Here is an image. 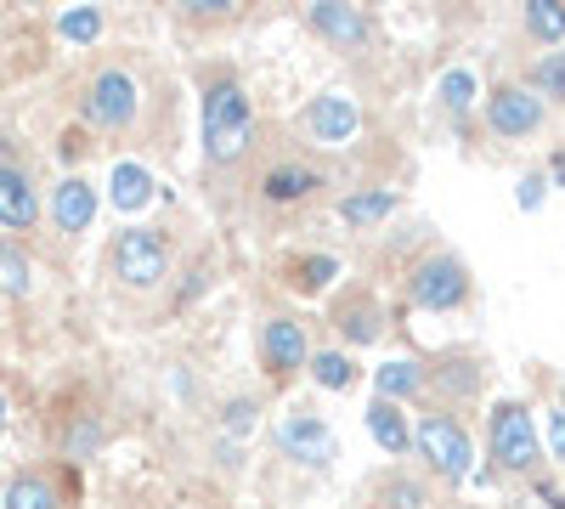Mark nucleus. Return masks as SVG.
Masks as SVG:
<instances>
[{
    "mask_svg": "<svg viewBox=\"0 0 565 509\" xmlns=\"http://www.w3.org/2000/svg\"><path fill=\"white\" fill-rule=\"evenodd\" d=\"M90 215H97V193H90L79 176H68L63 188L52 193V221L63 226V233H85Z\"/></svg>",
    "mask_w": 565,
    "mask_h": 509,
    "instance_id": "obj_12",
    "label": "nucleus"
},
{
    "mask_svg": "<svg viewBox=\"0 0 565 509\" xmlns=\"http://www.w3.org/2000/svg\"><path fill=\"white\" fill-rule=\"evenodd\" d=\"M85 114L97 119L103 130H125L136 119V79L119 74V68H103L85 91Z\"/></svg>",
    "mask_w": 565,
    "mask_h": 509,
    "instance_id": "obj_5",
    "label": "nucleus"
},
{
    "mask_svg": "<svg viewBox=\"0 0 565 509\" xmlns=\"http://www.w3.org/2000/svg\"><path fill=\"white\" fill-rule=\"evenodd\" d=\"M311 23H317L328 40H340V45H356V40L367 34L362 12H356V7H340V0H317V7H311Z\"/></svg>",
    "mask_w": 565,
    "mask_h": 509,
    "instance_id": "obj_13",
    "label": "nucleus"
},
{
    "mask_svg": "<svg viewBox=\"0 0 565 509\" xmlns=\"http://www.w3.org/2000/svg\"><path fill=\"white\" fill-rule=\"evenodd\" d=\"M487 119H492L498 136H532L543 125V103L532 97V91H521V85H498L492 103H487Z\"/></svg>",
    "mask_w": 565,
    "mask_h": 509,
    "instance_id": "obj_7",
    "label": "nucleus"
},
{
    "mask_svg": "<svg viewBox=\"0 0 565 509\" xmlns=\"http://www.w3.org/2000/svg\"><path fill=\"white\" fill-rule=\"evenodd\" d=\"M548 447H554V458H565V407L548 413Z\"/></svg>",
    "mask_w": 565,
    "mask_h": 509,
    "instance_id": "obj_28",
    "label": "nucleus"
},
{
    "mask_svg": "<svg viewBox=\"0 0 565 509\" xmlns=\"http://www.w3.org/2000/svg\"><path fill=\"white\" fill-rule=\"evenodd\" d=\"M249 130H255V119H249V97H244V91L232 79L210 85V97H204V153L215 165H232L249 148Z\"/></svg>",
    "mask_w": 565,
    "mask_h": 509,
    "instance_id": "obj_1",
    "label": "nucleus"
},
{
    "mask_svg": "<svg viewBox=\"0 0 565 509\" xmlns=\"http://www.w3.org/2000/svg\"><path fill=\"white\" fill-rule=\"evenodd\" d=\"M537 85L548 91V97H565V52H554V57L537 63Z\"/></svg>",
    "mask_w": 565,
    "mask_h": 509,
    "instance_id": "obj_24",
    "label": "nucleus"
},
{
    "mask_svg": "<svg viewBox=\"0 0 565 509\" xmlns=\"http://www.w3.org/2000/svg\"><path fill=\"white\" fill-rule=\"evenodd\" d=\"M164 266H170V255H164V238L153 233V226H125V233L114 238V272L130 289H153L164 277Z\"/></svg>",
    "mask_w": 565,
    "mask_h": 509,
    "instance_id": "obj_2",
    "label": "nucleus"
},
{
    "mask_svg": "<svg viewBox=\"0 0 565 509\" xmlns=\"http://www.w3.org/2000/svg\"><path fill=\"white\" fill-rule=\"evenodd\" d=\"M526 29L537 40H559L565 34V7H559V0H532V7H526Z\"/></svg>",
    "mask_w": 565,
    "mask_h": 509,
    "instance_id": "obj_22",
    "label": "nucleus"
},
{
    "mask_svg": "<svg viewBox=\"0 0 565 509\" xmlns=\"http://www.w3.org/2000/svg\"><path fill=\"white\" fill-rule=\"evenodd\" d=\"M0 509H57V481L52 476H12Z\"/></svg>",
    "mask_w": 565,
    "mask_h": 509,
    "instance_id": "obj_16",
    "label": "nucleus"
},
{
    "mask_svg": "<svg viewBox=\"0 0 565 509\" xmlns=\"http://www.w3.org/2000/svg\"><path fill=\"white\" fill-rule=\"evenodd\" d=\"M391 498H396V509H418V498H424V492H418L413 481H396V487H391Z\"/></svg>",
    "mask_w": 565,
    "mask_h": 509,
    "instance_id": "obj_30",
    "label": "nucleus"
},
{
    "mask_svg": "<svg viewBox=\"0 0 565 509\" xmlns=\"http://www.w3.org/2000/svg\"><path fill=\"white\" fill-rule=\"evenodd\" d=\"M34 221H40L34 181L12 165H0V233H29Z\"/></svg>",
    "mask_w": 565,
    "mask_h": 509,
    "instance_id": "obj_8",
    "label": "nucleus"
},
{
    "mask_svg": "<svg viewBox=\"0 0 565 509\" xmlns=\"http://www.w3.org/2000/svg\"><path fill=\"white\" fill-rule=\"evenodd\" d=\"M391 210H396V193H391V188H380V193H356V199H345V204H340V215H345V221H356V226L385 221Z\"/></svg>",
    "mask_w": 565,
    "mask_h": 509,
    "instance_id": "obj_18",
    "label": "nucleus"
},
{
    "mask_svg": "<svg viewBox=\"0 0 565 509\" xmlns=\"http://www.w3.org/2000/svg\"><path fill=\"white\" fill-rule=\"evenodd\" d=\"M469 295V277H463V266L452 261V255H436V261H424L418 272H413V300L424 306V311H447V306H458Z\"/></svg>",
    "mask_w": 565,
    "mask_h": 509,
    "instance_id": "obj_6",
    "label": "nucleus"
},
{
    "mask_svg": "<svg viewBox=\"0 0 565 509\" xmlns=\"http://www.w3.org/2000/svg\"><path fill=\"white\" fill-rule=\"evenodd\" d=\"M260 351H266L271 374H295V368L306 362V329H300V322H289V317H277V322H266Z\"/></svg>",
    "mask_w": 565,
    "mask_h": 509,
    "instance_id": "obj_11",
    "label": "nucleus"
},
{
    "mask_svg": "<svg viewBox=\"0 0 565 509\" xmlns=\"http://www.w3.org/2000/svg\"><path fill=\"white\" fill-rule=\"evenodd\" d=\"M57 34L74 40V45H90V40L103 34V12H97V7H74V12L57 18Z\"/></svg>",
    "mask_w": 565,
    "mask_h": 509,
    "instance_id": "obj_20",
    "label": "nucleus"
},
{
    "mask_svg": "<svg viewBox=\"0 0 565 509\" xmlns=\"http://www.w3.org/2000/svg\"><path fill=\"white\" fill-rule=\"evenodd\" d=\"M108 193H114L119 210H141V204L153 199V176L125 159V165H114V176H108Z\"/></svg>",
    "mask_w": 565,
    "mask_h": 509,
    "instance_id": "obj_15",
    "label": "nucleus"
},
{
    "mask_svg": "<svg viewBox=\"0 0 565 509\" xmlns=\"http://www.w3.org/2000/svg\"><path fill=\"white\" fill-rule=\"evenodd\" d=\"M441 103H447L452 114H463L469 103H476V79H469L463 68H452V74L441 79Z\"/></svg>",
    "mask_w": 565,
    "mask_h": 509,
    "instance_id": "obj_23",
    "label": "nucleus"
},
{
    "mask_svg": "<svg viewBox=\"0 0 565 509\" xmlns=\"http://www.w3.org/2000/svg\"><path fill=\"white\" fill-rule=\"evenodd\" d=\"M543 204V176H526L521 181V210H537Z\"/></svg>",
    "mask_w": 565,
    "mask_h": 509,
    "instance_id": "obj_29",
    "label": "nucleus"
},
{
    "mask_svg": "<svg viewBox=\"0 0 565 509\" xmlns=\"http://www.w3.org/2000/svg\"><path fill=\"white\" fill-rule=\"evenodd\" d=\"M356 125H362V114H356L351 97H340V91H328V97L311 103V136H317V142H328V148L351 142Z\"/></svg>",
    "mask_w": 565,
    "mask_h": 509,
    "instance_id": "obj_10",
    "label": "nucleus"
},
{
    "mask_svg": "<svg viewBox=\"0 0 565 509\" xmlns=\"http://www.w3.org/2000/svg\"><path fill=\"white\" fill-rule=\"evenodd\" d=\"M413 442L424 447V458H430V465L447 476V481H463L469 476V436L452 425V420H441V413H430V420H424L418 431H413Z\"/></svg>",
    "mask_w": 565,
    "mask_h": 509,
    "instance_id": "obj_3",
    "label": "nucleus"
},
{
    "mask_svg": "<svg viewBox=\"0 0 565 509\" xmlns=\"http://www.w3.org/2000/svg\"><path fill=\"white\" fill-rule=\"evenodd\" d=\"M7 413H12V407H7V396H0V436H7Z\"/></svg>",
    "mask_w": 565,
    "mask_h": 509,
    "instance_id": "obj_31",
    "label": "nucleus"
},
{
    "mask_svg": "<svg viewBox=\"0 0 565 509\" xmlns=\"http://www.w3.org/2000/svg\"><path fill=\"white\" fill-rule=\"evenodd\" d=\"M0 284H7V289H18V295L29 289V266H23V255H12V250L0 255Z\"/></svg>",
    "mask_w": 565,
    "mask_h": 509,
    "instance_id": "obj_25",
    "label": "nucleus"
},
{
    "mask_svg": "<svg viewBox=\"0 0 565 509\" xmlns=\"http://www.w3.org/2000/svg\"><path fill=\"white\" fill-rule=\"evenodd\" d=\"M340 322H351V335H356V340H373V335H380V322H373V311H367V306H356L351 317L340 311Z\"/></svg>",
    "mask_w": 565,
    "mask_h": 509,
    "instance_id": "obj_27",
    "label": "nucleus"
},
{
    "mask_svg": "<svg viewBox=\"0 0 565 509\" xmlns=\"http://www.w3.org/2000/svg\"><path fill=\"white\" fill-rule=\"evenodd\" d=\"M0 255H7V233H0Z\"/></svg>",
    "mask_w": 565,
    "mask_h": 509,
    "instance_id": "obj_33",
    "label": "nucleus"
},
{
    "mask_svg": "<svg viewBox=\"0 0 565 509\" xmlns=\"http://www.w3.org/2000/svg\"><path fill=\"white\" fill-rule=\"evenodd\" d=\"M277 442L289 453H300L306 465H328V458H334V436H328V425L317 413H289V420L277 425Z\"/></svg>",
    "mask_w": 565,
    "mask_h": 509,
    "instance_id": "obj_9",
    "label": "nucleus"
},
{
    "mask_svg": "<svg viewBox=\"0 0 565 509\" xmlns=\"http://www.w3.org/2000/svg\"><path fill=\"white\" fill-rule=\"evenodd\" d=\"M418 385H424V374H418L413 362H385V368H380V396H385V402H402V396H413Z\"/></svg>",
    "mask_w": 565,
    "mask_h": 509,
    "instance_id": "obj_19",
    "label": "nucleus"
},
{
    "mask_svg": "<svg viewBox=\"0 0 565 509\" xmlns=\"http://www.w3.org/2000/svg\"><path fill=\"white\" fill-rule=\"evenodd\" d=\"M492 453L503 470H526L537 458V431H532V413L521 402H503L492 413Z\"/></svg>",
    "mask_w": 565,
    "mask_h": 509,
    "instance_id": "obj_4",
    "label": "nucleus"
},
{
    "mask_svg": "<svg viewBox=\"0 0 565 509\" xmlns=\"http://www.w3.org/2000/svg\"><path fill=\"white\" fill-rule=\"evenodd\" d=\"M311 374H317L322 391H345V385L356 380V368H351V357H340V351H322V357H311Z\"/></svg>",
    "mask_w": 565,
    "mask_h": 509,
    "instance_id": "obj_21",
    "label": "nucleus"
},
{
    "mask_svg": "<svg viewBox=\"0 0 565 509\" xmlns=\"http://www.w3.org/2000/svg\"><path fill=\"white\" fill-rule=\"evenodd\" d=\"M367 431H373V442H380V447H385L391 458L413 447V431H407V420L396 413V402H385V396L367 407Z\"/></svg>",
    "mask_w": 565,
    "mask_h": 509,
    "instance_id": "obj_14",
    "label": "nucleus"
},
{
    "mask_svg": "<svg viewBox=\"0 0 565 509\" xmlns=\"http://www.w3.org/2000/svg\"><path fill=\"white\" fill-rule=\"evenodd\" d=\"M554 181H565V153H559V159H554Z\"/></svg>",
    "mask_w": 565,
    "mask_h": 509,
    "instance_id": "obj_32",
    "label": "nucleus"
},
{
    "mask_svg": "<svg viewBox=\"0 0 565 509\" xmlns=\"http://www.w3.org/2000/svg\"><path fill=\"white\" fill-rule=\"evenodd\" d=\"M311 188H317V176H311V170H295V165H282V170H271V176H266V199H277V204L306 199Z\"/></svg>",
    "mask_w": 565,
    "mask_h": 509,
    "instance_id": "obj_17",
    "label": "nucleus"
},
{
    "mask_svg": "<svg viewBox=\"0 0 565 509\" xmlns=\"http://www.w3.org/2000/svg\"><path fill=\"white\" fill-rule=\"evenodd\" d=\"M334 272H340V266L328 261V255H311V261L300 266V284H306V289H322V284H328V277H334Z\"/></svg>",
    "mask_w": 565,
    "mask_h": 509,
    "instance_id": "obj_26",
    "label": "nucleus"
}]
</instances>
